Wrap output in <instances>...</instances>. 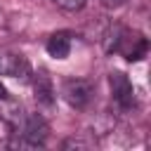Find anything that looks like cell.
Returning <instances> with one entry per match:
<instances>
[{
  "label": "cell",
  "instance_id": "obj_1",
  "mask_svg": "<svg viewBox=\"0 0 151 151\" xmlns=\"http://www.w3.org/2000/svg\"><path fill=\"white\" fill-rule=\"evenodd\" d=\"M47 132H50V127H47V123H45L42 116L33 113V116L24 118V120H21V139H24L21 146H28V149L45 146Z\"/></svg>",
  "mask_w": 151,
  "mask_h": 151
},
{
  "label": "cell",
  "instance_id": "obj_7",
  "mask_svg": "<svg viewBox=\"0 0 151 151\" xmlns=\"http://www.w3.org/2000/svg\"><path fill=\"white\" fill-rule=\"evenodd\" d=\"M33 90H35V99L45 106H52L54 104V87H52V80L45 76V73H38L35 80H33Z\"/></svg>",
  "mask_w": 151,
  "mask_h": 151
},
{
  "label": "cell",
  "instance_id": "obj_6",
  "mask_svg": "<svg viewBox=\"0 0 151 151\" xmlns=\"http://www.w3.org/2000/svg\"><path fill=\"white\" fill-rule=\"evenodd\" d=\"M45 47H47V54H50V57H54V59H66L68 52H71V38H68V33L59 31V33L50 35V40H47Z\"/></svg>",
  "mask_w": 151,
  "mask_h": 151
},
{
  "label": "cell",
  "instance_id": "obj_4",
  "mask_svg": "<svg viewBox=\"0 0 151 151\" xmlns=\"http://www.w3.org/2000/svg\"><path fill=\"white\" fill-rule=\"evenodd\" d=\"M31 66L26 61L24 54L19 52H9V50H0V76L5 78H28Z\"/></svg>",
  "mask_w": 151,
  "mask_h": 151
},
{
  "label": "cell",
  "instance_id": "obj_3",
  "mask_svg": "<svg viewBox=\"0 0 151 151\" xmlns=\"http://www.w3.org/2000/svg\"><path fill=\"white\" fill-rule=\"evenodd\" d=\"M61 94H64V99L68 101V106H73V109H85V106L90 104V99H92V87H90L87 80L71 78V80L64 83Z\"/></svg>",
  "mask_w": 151,
  "mask_h": 151
},
{
  "label": "cell",
  "instance_id": "obj_10",
  "mask_svg": "<svg viewBox=\"0 0 151 151\" xmlns=\"http://www.w3.org/2000/svg\"><path fill=\"white\" fill-rule=\"evenodd\" d=\"M5 99H7V87L0 83V101H5Z\"/></svg>",
  "mask_w": 151,
  "mask_h": 151
},
{
  "label": "cell",
  "instance_id": "obj_9",
  "mask_svg": "<svg viewBox=\"0 0 151 151\" xmlns=\"http://www.w3.org/2000/svg\"><path fill=\"white\" fill-rule=\"evenodd\" d=\"M127 0H101V5H106V7H123Z\"/></svg>",
  "mask_w": 151,
  "mask_h": 151
},
{
  "label": "cell",
  "instance_id": "obj_5",
  "mask_svg": "<svg viewBox=\"0 0 151 151\" xmlns=\"http://www.w3.org/2000/svg\"><path fill=\"white\" fill-rule=\"evenodd\" d=\"M118 52H123L127 61H139V59L146 54V38H142V35H132V38H130V35L125 33Z\"/></svg>",
  "mask_w": 151,
  "mask_h": 151
},
{
  "label": "cell",
  "instance_id": "obj_2",
  "mask_svg": "<svg viewBox=\"0 0 151 151\" xmlns=\"http://www.w3.org/2000/svg\"><path fill=\"white\" fill-rule=\"evenodd\" d=\"M109 83H111L113 104H116L120 111L134 109V87H132V83L127 80V76H125V73H111Z\"/></svg>",
  "mask_w": 151,
  "mask_h": 151
},
{
  "label": "cell",
  "instance_id": "obj_8",
  "mask_svg": "<svg viewBox=\"0 0 151 151\" xmlns=\"http://www.w3.org/2000/svg\"><path fill=\"white\" fill-rule=\"evenodd\" d=\"M59 9H64V12H78V9H83L85 7V2L87 0H52Z\"/></svg>",
  "mask_w": 151,
  "mask_h": 151
}]
</instances>
